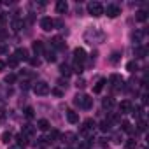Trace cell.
Masks as SVG:
<instances>
[{
  "instance_id": "cell-24",
  "label": "cell",
  "mask_w": 149,
  "mask_h": 149,
  "mask_svg": "<svg viewBox=\"0 0 149 149\" xmlns=\"http://www.w3.org/2000/svg\"><path fill=\"white\" fill-rule=\"evenodd\" d=\"M126 70H128V72H137V70H139L137 61H128V63H126Z\"/></svg>"
},
{
  "instance_id": "cell-41",
  "label": "cell",
  "mask_w": 149,
  "mask_h": 149,
  "mask_svg": "<svg viewBox=\"0 0 149 149\" xmlns=\"http://www.w3.org/2000/svg\"><path fill=\"white\" fill-rule=\"evenodd\" d=\"M132 114L137 116V118H140V114H142V107H135V111H132Z\"/></svg>"
},
{
  "instance_id": "cell-9",
  "label": "cell",
  "mask_w": 149,
  "mask_h": 149,
  "mask_svg": "<svg viewBox=\"0 0 149 149\" xmlns=\"http://www.w3.org/2000/svg\"><path fill=\"white\" fill-rule=\"evenodd\" d=\"M104 13H107L109 18H116V16L121 13V9H119L118 6H107V9H104Z\"/></svg>"
},
{
  "instance_id": "cell-12",
  "label": "cell",
  "mask_w": 149,
  "mask_h": 149,
  "mask_svg": "<svg viewBox=\"0 0 149 149\" xmlns=\"http://www.w3.org/2000/svg\"><path fill=\"white\" fill-rule=\"evenodd\" d=\"M51 46H53L54 49H63V47H65V40H63L61 37H53V39H51Z\"/></svg>"
},
{
  "instance_id": "cell-40",
  "label": "cell",
  "mask_w": 149,
  "mask_h": 149,
  "mask_svg": "<svg viewBox=\"0 0 149 149\" xmlns=\"http://www.w3.org/2000/svg\"><path fill=\"white\" fill-rule=\"evenodd\" d=\"M28 61H30L33 67H39V65H40V60H39V58H30Z\"/></svg>"
},
{
  "instance_id": "cell-14",
  "label": "cell",
  "mask_w": 149,
  "mask_h": 149,
  "mask_svg": "<svg viewBox=\"0 0 149 149\" xmlns=\"http://www.w3.org/2000/svg\"><path fill=\"white\" fill-rule=\"evenodd\" d=\"M146 56H147V47L137 46L135 47V58H146Z\"/></svg>"
},
{
  "instance_id": "cell-26",
  "label": "cell",
  "mask_w": 149,
  "mask_h": 149,
  "mask_svg": "<svg viewBox=\"0 0 149 149\" xmlns=\"http://www.w3.org/2000/svg\"><path fill=\"white\" fill-rule=\"evenodd\" d=\"M44 54H46V60H47V61H54V60H56V54H54L53 51H46V49H44Z\"/></svg>"
},
{
  "instance_id": "cell-44",
  "label": "cell",
  "mask_w": 149,
  "mask_h": 149,
  "mask_svg": "<svg viewBox=\"0 0 149 149\" xmlns=\"http://www.w3.org/2000/svg\"><path fill=\"white\" fill-rule=\"evenodd\" d=\"M7 37V32L4 30V28H0V40H2V39H6Z\"/></svg>"
},
{
  "instance_id": "cell-5",
  "label": "cell",
  "mask_w": 149,
  "mask_h": 149,
  "mask_svg": "<svg viewBox=\"0 0 149 149\" xmlns=\"http://www.w3.org/2000/svg\"><path fill=\"white\" fill-rule=\"evenodd\" d=\"M40 28H42L44 32H51V30L54 28V19H51V18H42V19H40Z\"/></svg>"
},
{
  "instance_id": "cell-33",
  "label": "cell",
  "mask_w": 149,
  "mask_h": 149,
  "mask_svg": "<svg viewBox=\"0 0 149 149\" xmlns=\"http://www.w3.org/2000/svg\"><path fill=\"white\" fill-rule=\"evenodd\" d=\"M146 128H147L146 121H144V119H140V121H139V125H137V130H139V132H146Z\"/></svg>"
},
{
  "instance_id": "cell-19",
  "label": "cell",
  "mask_w": 149,
  "mask_h": 149,
  "mask_svg": "<svg viewBox=\"0 0 149 149\" xmlns=\"http://www.w3.org/2000/svg\"><path fill=\"white\" fill-rule=\"evenodd\" d=\"M102 105H104V109H112V107H114V98H112V97L104 98V100H102Z\"/></svg>"
},
{
  "instance_id": "cell-37",
  "label": "cell",
  "mask_w": 149,
  "mask_h": 149,
  "mask_svg": "<svg viewBox=\"0 0 149 149\" xmlns=\"http://www.w3.org/2000/svg\"><path fill=\"white\" fill-rule=\"evenodd\" d=\"M126 147H128V149H135V147H137V140H133V139H130V140L126 142Z\"/></svg>"
},
{
  "instance_id": "cell-23",
  "label": "cell",
  "mask_w": 149,
  "mask_h": 149,
  "mask_svg": "<svg viewBox=\"0 0 149 149\" xmlns=\"http://www.w3.org/2000/svg\"><path fill=\"white\" fill-rule=\"evenodd\" d=\"M16 144H18V146H21V147H25V146H26V137H25L23 133L16 135Z\"/></svg>"
},
{
  "instance_id": "cell-45",
  "label": "cell",
  "mask_w": 149,
  "mask_h": 149,
  "mask_svg": "<svg viewBox=\"0 0 149 149\" xmlns=\"http://www.w3.org/2000/svg\"><path fill=\"white\" fill-rule=\"evenodd\" d=\"M9 149H23V147H21V146H18V144H14V146H11Z\"/></svg>"
},
{
  "instance_id": "cell-27",
  "label": "cell",
  "mask_w": 149,
  "mask_h": 149,
  "mask_svg": "<svg viewBox=\"0 0 149 149\" xmlns=\"http://www.w3.org/2000/svg\"><path fill=\"white\" fill-rule=\"evenodd\" d=\"M119 58H121V53H119V51H114V53L111 54V63H118Z\"/></svg>"
},
{
  "instance_id": "cell-32",
  "label": "cell",
  "mask_w": 149,
  "mask_h": 149,
  "mask_svg": "<svg viewBox=\"0 0 149 149\" xmlns=\"http://www.w3.org/2000/svg\"><path fill=\"white\" fill-rule=\"evenodd\" d=\"M58 137H60V133H58L56 130H53V132L49 133V137H47V140H49V142H54V140H56Z\"/></svg>"
},
{
  "instance_id": "cell-20",
  "label": "cell",
  "mask_w": 149,
  "mask_h": 149,
  "mask_svg": "<svg viewBox=\"0 0 149 149\" xmlns=\"http://www.w3.org/2000/svg\"><path fill=\"white\" fill-rule=\"evenodd\" d=\"M33 133H35V128H33L32 125H25V128H23V135H25V137H33Z\"/></svg>"
},
{
  "instance_id": "cell-2",
  "label": "cell",
  "mask_w": 149,
  "mask_h": 149,
  "mask_svg": "<svg viewBox=\"0 0 149 149\" xmlns=\"http://www.w3.org/2000/svg\"><path fill=\"white\" fill-rule=\"evenodd\" d=\"M33 91H35V95L44 97V95H49V93H51V88H49V84H47L46 81H37V83L33 84Z\"/></svg>"
},
{
  "instance_id": "cell-39",
  "label": "cell",
  "mask_w": 149,
  "mask_h": 149,
  "mask_svg": "<svg viewBox=\"0 0 149 149\" xmlns=\"http://www.w3.org/2000/svg\"><path fill=\"white\" fill-rule=\"evenodd\" d=\"M11 137H13V135H11L9 132H6V133H2V142H6V144H7V142L11 140Z\"/></svg>"
},
{
  "instance_id": "cell-35",
  "label": "cell",
  "mask_w": 149,
  "mask_h": 149,
  "mask_svg": "<svg viewBox=\"0 0 149 149\" xmlns=\"http://www.w3.org/2000/svg\"><path fill=\"white\" fill-rule=\"evenodd\" d=\"M63 142H68V144L74 142V133H65L63 135Z\"/></svg>"
},
{
  "instance_id": "cell-36",
  "label": "cell",
  "mask_w": 149,
  "mask_h": 149,
  "mask_svg": "<svg viewBox=\"0 0 149 149\" xmlns=\"http://www.w3.org/2000/svg\"><path fill=\"white\" fill-rule=\"evenodd\" d=\"M33 114H35L33 107H26V109H25V116H26V118H33Z\"/></svg>"
},
{
  "instance_id": "cell-30",
  "label": "cell",
  "mask_w": 149,
  "mask_h": 149,
  "mask_svg": "<svg viewBox=\"0 0 149 149\" xmlns=\"http://www.w3.org/2000/svg\"><path fill=\"white\" fill-rule=\"evenodd\" d=\"M121 130L126 132V133H132V125H130L128 121H123V123H121Z\"/></svg>"
},
{
  "instance_id": "cell-42",
  "label": "cell",
  "mask_w": 149,
  "mask_h": 149,
  "mask_svg": "<svg viewBox=\"0 0 149 149\" xmlns=\"http://www.w3.org/2000/svg\"><path fill=\"white\" fill-rule=\"evenodd\" d=\"M76 86H77V88H84V86H86V81H84V79H79Z\"/></svg>"
},
{
  "instance_id": "cell-17",
  "label": "cell",
  "mask_w": 149,
  "mask_h": 149,
  "mask_svg": "<svg viewBox=\"0 0 149 149\" xmlns=\"http://www.w3.org/2000/svg\"><path fill=\"white\" fill-rule=\"evenodd\" d=\"M49 126H51V125H49V121H47V119H39V121H37V128H39V130H42V132L49 130Z\"/></svg>"
},
{
  "instance_id": "cell-34",
  "label": "cell",
  "mask_w": 149,
  "mask_h": 149,
  "mask_svg": "<svg viewBox=\"0 0 149 149\" xmlns=\"http://www.w3.org/2000/svg\"><path fill=\"white\" fill-rule=\"evenodd\" d=\"M6 83H7V84L16 83V76H14V74H9V76H6Z\"/></svg>"
},
{
  "instance_id": "cell-8",
  "label": "cell",
  "mask_w": 149,
  "mask_h": 149,
  "mask_svg": "<svg viewBox=\"0 0 149 149\" xmlns=\"http://www.w3.org/2000/svg\"><path fill=\"white\" fill-rule=\"evenodd\" d=\"M74 58H76V61L83 63L86 60V51L83 47H76V49H74Z\"/></svg>"
},
{
  "instance_id": "cell-47",
  "label": "cell",
  "mask_w": 149,
  "mask_h": 149,
  "mask_svg": "<svg viewBox=\"0 0 149 149\" xmlns=\"http://www.w3.org/2000/svg\"><path fill=\"white\" fill-rule=\"evenodd\" d=\"M6 51H7V47H6V46H0V53H6Z\"/></svg>"
},
{
  "instance_id": "cell-49",
  "label": "cell",
  "mask_w": 149,
  "mask_h": 149,
  "mask_svg": "<svg viewBox=\"0 0 149 149\" xmlns=\"http://www.w3.org/2000/svg\"><path fill=\"white\" fill-rule=\"evenodd\" d=\"M68 149H72V147H68Z\"/></svg>"
},
{
  "instance_id": "cell-18",
  "label": "cell",
  "mask_w": 149,
  "mask_h": 149,
  "mask_svg": "<svg viewBox=\"0 0 149 149\" xmlns=\"http://www.w3.org/2000/svg\"><path fill=\"white\" fill-rule=\"evenodd\" d=\"M21 28H23V19L14 18V19H13V30H14V32H19Z\"/></svg>"
},
{
  "instance_id": "cell-21",
  "label": "cell",
  "mask_w": 149,
  "mask_h": 149,
  "mask_svg": "<svg viewBox=\"0 0 149 149\" xmlns=\"http://www.w3.org/2000/svg\"><path fill=\"white\" fill-rule=\"evenodd\" d=\"M60 72H61V76H65V77H68L70 76V74H72V68L68 67V65H60Z\"/></svg>"
},
{
  "instance_id": "cell-38",
  "label": "cell",
  "mask_w": 149,
  "mask_h": 149,
  "mask_svg": "<svg viewBox=\"0 0 149 149\" xmlns=\"http://www.w3.org/2000/svg\"><path fill=\"white\" fill-rule=\"evenodd\" d=\"M51 93H53L54 97H63V91H61L60 88H53V90H51Z\"/></svg>"
},
{
  "instance_id": "cell-43",
  "label": "cell",
  "mask_w": 149,
  "mask_h": 149,
  "mask_svg": "<svg viewBox=\"0 0 149 149\" xmlns=\"http://www.w3.org/2000/svg\"><path fill=\"white\" fill-rule=\"evenodd\" d=\"M6 19H7V16H6L4 13H0V25H4V23H6Z\"/></svg>"
},
{
  "instance_id": "cell-13",
  "label": "cell",
  "mask_w": 149,
  "mask_h": 149,
  "mask_svg": "<svg viewBox=\"0 0 149 149\" xmlns=\"http://www.w3.org/2000/svg\"><path fill=\"white\" fill-rule=\"evenodd\" d=\"M67 9H68V6H67L65 0H58V2H56V13L65 14V13H67Z\"/></svg>"
},
{
  "instance_id": "cell-48",
  "label": "cell",
  "mask_w": 149,
  "mask_h": 149,
  "mask_svg": "<svg viewBox=\"0 0 149 149\" xmlns=\"http://www.w3.org/2000/svg\"><path fill=\"white\" fill-rule=\"evenodd\" d=\"M4 67H6V63H4V61H2V60H0V70H2V68H4Z\"/></svg>"
},
{
  "instance_id": "cell-16",
  "label": "cell",
  "mask_w": 149,
  "mask_h": 149,
  "mask_svg": "<svg viewBox=\"0 0 149 149\" xmlns=\"http://www.w3.org/2000/svg\"><path fill=\"white\" fill-rule=\"evenodd\" d=\"M32 49H33L37 54H42V53H44V44H42L40 40H35V42L32 44Z\"/></svg>"
},
{
  "instance_id": "cell-31",
  "label": "cell",
  "mask_w": 149,
  "mask_h": 149,
  "mask_svg": "<svg viewBox=\"0 0 149 149\" xmlns=\"http://www.w3.org/2000/svg\"><path fill=\"white\" fill-rule=\"evenodd\" d=\"M83 70H84L83 63H79V61H74V72H77V74H81Z\"/></svg>"
},
{
  "instance_id": "cell-46",
  "label": "cell",
  "mask_w": 149,
  "mask_h": 149,
  "mask_svg": "<svg viewBox=\"0 0 149 149\" xmlns=\"http://www.w3.org/2000/svg\"><path fill=\"white\" fill-rule=\"evenodd\" d=\"M114 142H118V144H119V142H121V137H119V135H116V137H114Z\"/></svg>"
},
{
  "instance_id": "cell-6",
  "label": "cell",
  "mask_w": 149,
  "mask_h": 149,
  "mask_svg": "<svg viewBox=\"0 0 149 149\" xmlns=\"http://www.w3.org/2000/svg\"><path fill=\"white\" fill-rule=\"evenodd\" d=\"M14 56H16L18 61H19V60H23V61H28V60H30V56H28V49H26V47H18L16 53H14Z\"/></svg>"
},
{
  "instance_id": "cell-1",
  "label": "cell",
  "mask_w": 149,
  "mask_h": 149,
  "mask_svg": "<svg viewBox=\"0 0 149 149\" xmlns=\"http://www.w3.org/2000/svg\"><path fill=\"white\" fill-rule=\"evenodd\" d=\"M74 104L76 105H79L81 109H91V105H93V98L91 97H88V95H76V98H74Z\"/></svg>"
},
{
  "instance_id": "cell-29",
  "label": "cell",
  "mask_w": 149,
  "mask_h": 149,
  "mask_svg": "<svg viewBox=\"0 0 149 149\" xmlns=\"http://www.w3.org/2000/svg\"><path fill=\"white\" fill-rule=\"evenodd\" d=\"M100 130H102V132H109V130H111V123H109L107 119H104V121L100 123Z\"/></svg>"
},
{
  "instance_id": "cell-3",
  "label": "cell",
  "mask_w": 149,
  "mask_h": 149,
  "mask_svg": "<svg viewBox=\"0 0 149 149\" xmlns=\"http://www.w3.org/2000/svg\"><path fill=\"white\" fill-rule=\"evenodd\" d=\"M88 13H90L91 16L98 18V16L104 14V6H102L100 2H90V4H88Z\"/></svg>"
},
{
  "instance_id": "cell-4",
  "label": "cell",
  "mask_w": 149,
  "mask_h": 149,
  "mask_svg": "<svg viewBox=\"0 0 149 149\" xmlns=\"http://www.w3.org/2000/svg\"><path fill=\"white\" fill-rule=\"evenodd\" d=\"M93 130H95V121L93 119H86L84 123H83V126H81V135H86V137H90L91 139V133H93Z\"/></svg>"
},
{
  "instance_id": "cell-7",
  "label": "cell",
  "mask_w": 149,
  "mask_h": 149,
  "mask_svg": "<svg viewBox=\"0 0 149 149\" xmlns=\"http://www.w3.org/2000/svg\"><path fill=\"white\" fill-rule=\"evenodd\" d=\"M132 111H133V105H132L130 100H123V102L119 104V112H121V114H128V112H132Z\"/></svg>"
},
{
  "instance_id": "cell-22",
  "label": "cell",
  "mask_w": 149,
  "mask_h": 149,
  "mask_svg": "<svg viewBox=\"0 0 149 149\" xmlns=\"http://www.w3.org/2000/svg\"><path fill=\"white\" fill-rule=\"evenodd\" d=\"M135 19H137V21H140V23L147 21V13H146V11H139V13H137V16H135Z\"/></svg>"
},
{
  "instance_id": "cell-11",
  "label": "cell",
  "mask_w": 149,
  "mask_h": 149,
  "mask_svg": "<svg viewBox=\"0 0 149 149\" xmlns=\"http://www.w3.org/2000/svg\"><path fill=\"white\" fill-rule=\"evenodd\" d=\"M109 83H111L114 88H119V86L123 84V77H121V76H118V74H112V76L109 77Z\"/></svg>"
},
{
  "instance_id": "cell-15",
  "label": "cell",
  "mask_w": 149,
  "mask_h": 149,
  "mask_svg": "<svg viewBox=\"0 0 149 149\" xmlns=\"http://www.w3.org/2000/svg\"><path fill=\"white\" fill-rule=\"evenodd\" d=\"M144 35H146V32H142V30H135L133 33H132V39H133V42H142V39H144Z\"/></svg>"
},
{
  "instance_id": "cell-28",
  "label": "cell",
  "mask_w": 149,
  "mask_h": 149,
  "mask_svg": "<svg viewBox=\"0 0 149 149\" xmlns=\"http://www.w3.org/2000/svg\"><path fill=\"white\" fill-rule=\"evenodd\" d=\"M7 65H9L11 68H16V67H18V60H16V56H9V60H7Z\"/></svg>"
},
{
  "instance_id": "cell-10",
  "label": "cell",
  "mask_w": 149,
  "mask_h": 149,
  "mask_svg": "<svg viewBox=\"0 0 149 149\" xmlns=\"http://www.w3.org/2000/svg\"><path fill=\"white\" fill-rule=\"evenodd\" d=\"M67 121H68L70 125L79 123V114H77L76 111H67Z\"/></svg>"
},
{
  "instance_id": "cell-25",
  "label": "cell",
  "mask_w": 149,
  "mask_h": 149,
  "mask_svg": "<svg viewBox=\"0 0 149 149\" xmlns=\"http://www.w3.org/2000/svg\"><path fill=\"white\" fill-rule=\"evenodd\" d=\"M105 83H107V81H105V79H100V81H98V83H97V86H95V88H93V91H95V93H100V91H102V90H104V86H105Z\"/></svg>"
}]
</instances>
